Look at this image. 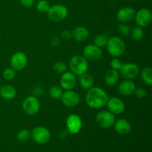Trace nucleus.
Masks as SVG:
<instances>
[{"mask_svg":"<svg viewBox=\"0 0 152 152\" xmlns=\"http://www.w3.org/2000/svg\"><path fill=\"white\" fill-rule=\"evenodd\" d=\"M108 95L102 88L92 87L88 89L86 95V102L88 107L93 109H99L106 105Z\"/></svg>","mask_w":152,"mask_h":152,"instance_id":"f257e3e1","label":"nucleus"},{"mask_svg":"<svg viewBox=\"0 0 152 152\" xmlns=\"http://www.w3.org/2000/svg\"><path fill=\"white\" fill-rule=\"evenodd\" d=\"M68 65L71 72L77 76L87 73L89 67L87 59L81 55H75L72 56L70 59Z\"/></svg>","mask_w":152,"mask_h":152,"instance_id":"f03ea898","label":"nucleus"},{"mask_svg":"<svg viewBox=\"0 0 152 152\" xmlns=\"http://www.w3.org/2000/svg\"><path fill=\"white\" fill-rule=\"evenodd\" d=\"M106 47L108 53L114 58L120 57L126 50L125 42L119 37H112L108 39Z\"/></svg>","mask_w":152,"mask_h":152,"instance_id":"7ed1b4c3","label":"nucleus"},{"mask_svg":"<svg viewBox=\"0 0 152 152\" xmlns=\"http://www.w3.org/2000/svg\"><path fill=\"white\" fill-rule=\"evenodd\" d=\"M48 16L54 22H59L66 19L68 14V10L66 6L63 4H54L50 6L47 12Z\"/></svg>","mask_w":152,"mask_h":152,"instance_id":"20e7f679","label":"nucleus"},{"mask_svg":"<svg viewBox=\"0 0 152 152\" xmlns=\"http://www.w3.org/2000/svg\"><path fill=\"white\" fill-rule=\"evenodd\" d=\"M22 108L24 112L28 115H36L40 109L39 101L35 96H28L22 102Z\"/></svg>","mask_w":152,"mask_h":152,"instance_id":"39448f33","label":"nucleus"},{"mask_svg":"<svg viewBox=\"0 0 152 152\" xmlns=\"http://www.w3.org/2000/svg\"><path fill=\"white\" fill-rule=\"evenodd\" d=\"M31 137L33 140L38 144H45L50 140V132L44 126H37L31 132Z\"/></svg>","mask_w":152,"mask_h":152,"instance_id":"423d86ee","label":"nucleus"},{"mask_svg":"<svg viewBox=\"0 0 152 152\" xmlns=\"http://www.w3.org/2000/svg\"><path fill=\"white\" fill-rule=\"evenodd\" d=\"M115 121V116L109 111H101L98 112L96 116V123L103 129H109L112 127Z\"/></svg>","mask_w":152,"mask_h":152,"instance_id":"0eeeda50","label":"nucleus"},{"mask_svg":"<svg viewBox=\"0 0 152 152\" xmlns=\"http://www.w3.org/2000/svg\"><path fill=\"white\" fill-rule=\"evenodd\" d=\"M120 75L126 80H131L136 78L140 74V68L137 65L133 62H128L123 64L120 70Z\"/></svg>","mask_w":152,"mask_h":152,"instance_id":"6e6552de","label":"nucleus"},{"mask_svg":"<svg viewBox=\"0 0 152 152\" xmlns=\"http://www.w3.org/2000/svg\"><path fill=\"white\" fill-rule=\"evenodd\" d=\"M66 128L68 132L71 134H77L81 130L83 126L81 117L75 114H71L66 119Z\"/></svg>","mask_w":152,"mask_h":152,"instance_id":"1a4fd4ad","label":"nucleus"},{"mask_svg":"<svg viewBox=\"0 0 152 152\" xmlns=\"http://www.w3.org/2000/svg\"><path fill=\"white\" fill-rule=\"evenodd\" d=\"M135 22L137 26L145 28L151 24L152 20V14L149 9L141 8L135 13Z\"/></svg>","mask_w":152,"mask_h":152,"instance_id":"9d476101","label":"nucleus"},{"mask_svg":"<svg viewBox=\"0 0 152 152\" xmlns=\"http://www.w3.org/2000/svg\"><path fill=\"white\" fill-rule=\"evenodd\" d=\"M102 49L94 44L88 45L83 49V56L88 61H98L102 58Z\"/></svg>","mask_w":152,"mask_h":152,"instance_id":"9b49d317","label":"nucleus"},{"mask_svg":"<svg viewBox=\"0 0 152 152\" xmlns=\"http://www.w3.org/2000/svg\"><path fill=\"white\" fill-rule=\"evenodd\" d=\"M60 99L65 106L74 108L80 103V96L77 92L73 90H69L63 92Z\"/></svg>","mask_w":152,"mask_h":152,"instance_id":"f8f14e48","label":"nucleus"},{"mask_svg":"<svg viewBox=\"0 0 152 152\" xmlns=\"http://www.w3.org/2000/svg\"><path fill=\"white\" fill-rule=\"evenodd\" d=\"M77 80L76 75L73 74L71 71L68 72L65 71V73L62 74V76L59 80L60 87L65 91L73 90L77 85Z\"/></svg>","mask_w":152,"mask_h":152,"instance_id":"ddd939ff","label":"nucleus"},{"mask_svg":"<svg viewBox=\"0 0 152 152\" xmlns=\"http://www.w3.org/2000/svg\"><path fill=\"white\" fill-rule=\"evenodd\" d=\"M10 67L15 71H20L28 64V56L25 53L18 51L15 53L10 58Z\"/></svg>","mask_w":152,"mask_h":152,"instance_id":"4468645a","label":"nucleus"},{"mask_svg":"<svg viewBox=\"0 0 152 152\" xmlns=\"http://www.w3.org/2000/svg\"><path fill=\"white\" fill-rule=\"evenodd\" d=\"M106 105L108 107V111H111L114 115L115 114L119 115V114H123L126 109L124 102L120 98L117 97V96L108 98Z\"/></svg>","mask_w":152,"mask_h":152,"instance_id":"2eb2a0df","label":"nucleus"},{"mask_svg":"<svg viewBox=\"0 0 152 152\" xmlns=\"http://www.w3.org/2000/svg\"><path fill=\"white\" fill-rule=\"evenodd\" d=\"M134 9L131 7H124L120 8L117 13V19L120 23H127L134 19Z\"/></svg>","mask_w":152,"mask_h":152,"instance_id":"dca6fc26","label":"nucleus"},{"mask_svg":"<svg viewBox=\"0 0 152 152\" xmlns=\"http://www.w3.org/2000/svg\"><path fill=\"white\" fill-rule=\"evenodd\" d=\"M136 86L134 83L131 80H125L119 84L118 92L120 95L124 96H131L134 93Z\"/></svg>","mask_w":152,"mask_h":152,"instance_id":"f3484780","label":"nucleus"},{"mask_svg":"<svg viewBox=\"0 0 152 152\" xmlns=\"http://www.w3.org/2000/svg\"><path fill=\"white\" fill-rule=\"evenodd\" d=\"M114 126L116 132L122 135L128 134L132 130V126L130 123L126 119H119L115 121Z\"/></svg>","mask_w":152,"mask_h":152,"instance_id":"a211bd4d","label":"nucleus"},{"mask_svg":"<svg viewBox=\"0 0 152 152\" xmlns=\"http://www.w3.org/2000/svg\"><path fill=\"white\" fill-rule=\"evenodd\" d=\"M120 73L118 71L114 69H109L105 72L104 76V81L108 86H114L120 80Z\"/></svg>","mask_w":152,"mask_h":152,"instance_id":"6ab92c4d","label":"nucleus"},{"mask_svg":"<svg viewBox=\"0 0 152 152\" xmlns=\"http://www.w3.org/2000/svg\"><path fill=\"white\" fill-rule=\"evenodd\" d=\"M71 34H72V38L75 41L81 42H84L87 39L89 35V32L86 27L78 26L73 30Z\"/></svg>","mask_w":152,"mask_h":152,"instance_id":"aec40b11","label":"nucleus"},{"mask_svg":"<svg viewBox=\"0 0 152 152\" xmlns=\"http://www.w3.org/2000/svg\"><path fill=\"white\" fill-rule=\"evenodd\" d=\"M79 83H80V85L82 88L88 91L91 88L93 87L94 80V77L91 74L85 73V74L80 76Z\"/></svg>","mask_w":152,"mask_h":152,"instance_id":"412c9836","label":"nucleus"},{"mask_svg":"<svg viewBox=\"0 0 152 152\" xmlns=\"http://www.w3.org/2000/svg\"><path fill=\"white\" fill-rule=\"evenodd\" d=\"M16 90L13 86L6 85L0 88V96L5 99H13L16 96Z\"/></svg>","mask_w":152,"mask_h":152,"instance_id":"4be33fe9","label":"nucleus"},{"mask_svg":"<svg viewBox=\"0 0 152 152\" xmlns=\"http://www.w3.org/2000/svg\"><path fill=\"white\" fill-rule=\"evenodd\" d=\"M140 77L145 85L151 86L152 85V68L151 67L144 68L140 72Z\"/></svg>","mask_w":152,"mask_h":152,"instance_id":"5701e85b","label":"nucleus"},{"mask_svg":"<svg viewBox=\"0 0 152 152\" xmlns=\"http://www.w3.org/2000/svg\"><path fill=\"white\" fill-rule=\"evenodd\" d=\"M132 39L135 42L140 41L144 37V31L142 28L140 26L134 27L130 32Z\"/></svg>","mask_w":152,"mask_h":152,"instance_id":"b1692460","label":"nucleus"},{"mask_svg":"<svg viewBox=\"0 0 152 152\" xmlns=\"http://www.w3.org/2000/svg\"><path fill=\"white\" fill-rule=\"evenodd\" d=\"M63 92V89L59 86H51L49 89V95L54 99H60Z\"/></svg>","mask_w":152,"mask_h":152,"instance_id":"393cba45","label":"nucleus"},{"mask_svg":"<svg viewBox=\"0 0 152 152\" xmlns=\"http://www.w3.org/2000/svg\"><path fill=\"white\" fill-rule=\"evenodd\" d=\"M108 38L105 35L103 34H98L95 37L94 39V45H96L99 48H103L106 46L107 42H108Z\"/></svg>","mask_w":152,"mask_h":152,"instance_id":"a878e982","label":"nucleus"},{"mask_svg":"<svg viewBox=\"0 0 152 152\" xmlns=\"http://www.w3.org/2000/svg\"><path fill=\"white\" fill-rule=\"evenodd\" d=\"M50 4L47 0H39L37 4V9L39 12L45 13L48 11Z\"/></svg>","mask_w":152,"mask_h":152,"instance_id":"bb28decb","label":"nucleus"},{"mask_svg":"<svg viewBox=\"0 0 152 152\" xmlns=\"http://www.w3.org/2000/svg\"><path fill=\"white\" fill-rule=\"evenodd\" d=\"M31 137V132L27 129H22L18 132L16 138L21 142H25L28 140Z\"/></svg>","mask_w":152,"mask_h":152,"instance_id":"cd10ccee","label":"nucleus"},{"mask_svg":"<svg viewBox=\"0 0 152 152\" xmlns=\"http://www.w3.org/2000/svg\"><path fill=\"white\" fill-rule=\"evenodd\" d=\"M53 70L55 71V72H56L57 74H63L67 70V65L62 61H57L54 63L53 65Z\"/></svg>","mask_w":152,"mask_h":152,"instance_id":"c85d7f7f","label":"nucleus"},{"mask_svg":"<svg viewBox=\"0 0 152 152\" xmlns=\"http://www.w3.org/2000/svg\"><path fill=\"white\" fill-rule=\"evenodd\" d=\"M117 31L121 35L126 37L130 34L131 28L127 23H120L117 26Z\"/></svg>","mask_w":152,"mask_h":152,"instance_id":"c756f323","label":"nucleus"},{"mask_svg":"<svg viewBox=\"0 0 152 152\" xmlns=\"http://www.w3.org/2000/svg\"><path fill=\"white\" fill-rule=\"evenodd\" d=\"M3 78L6 80H12L16 76V71H15L13 68H6L5 70H4L3 71Z\"/></svg>","mask_w":152,"mask_h":152,"instance_id":"7c9ffc66","label":"nucleus"},{"mask_svg":"<svg viewBox=\"0 0 152 152\" xmlns=\"http://www.w3.org/2000/svg\"><path fill=\"white\" fill-rule=\"evenodd\" d=\"M123 64V63L121 62V60L119 59L118 58H114V59L111 61V62H110V66H111V69L119 71V70L121 68Z\"/></svg>","mask_w":152,"mask_h":152,"instance_id":"2f4dec72","label":"nucleus"},{"mask_svg":"<svg viewBox=\"0 0 152 152\" xmlns=\"http://www.w3.org/2000/svg\"><path fill=\"white\" fill-rule=\"evenodd\" d=\"M135 96L138 98V99H143L145 96H146L147 91L144 88L142 87H139L136 88L134 91Z\"/></svg>","mask_w":152,"mask_h":152,"instance_id":"473e14b6","label":"nucleus"},{"mask_svg":"<svg viewBox=\"0 0 152 152\" xmlns=\"http://www.w3.org/2000/svg\"><path fill=\"white\" fill-rule=\"evenodd\" d=\"M61 37L64 40H69L70 39L72 38V34H71V31H68V30H65V31H62L61 33Z\"/></svg>","mask_w":152,"mask_h":152,"instance_id":"72a5a7b5","label":"nucleus"},{"mask_svg":"<svg viewBox=\"0 0 152 152\" xmlns=\"http://www.w3.org/2000/svg\"><path fill=\"white\" fill-rule=\"evenodd\" d=\"M22 5L25 7H31L34 4L35 0H19Z\"/></svg>","mask_w":152,"mask_h":152,"instance_id":"f704fd0d","label":"nucleus"},{"mask_svg":"<svg viewBox=\"0 0 152 152\" xmlns=\"http://www.w3.org/2000/svg\"><path fill=\"white\" fill-rule=\"evenodd\" d=\"M111 1H115V0H111Z\"/></svg>","mask_w":152,"mask_h":152,"instance_id":"c9c22d12","label":"nucleus"}]
</instances>
